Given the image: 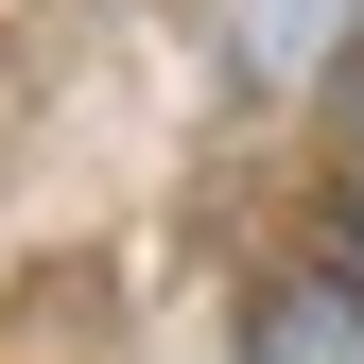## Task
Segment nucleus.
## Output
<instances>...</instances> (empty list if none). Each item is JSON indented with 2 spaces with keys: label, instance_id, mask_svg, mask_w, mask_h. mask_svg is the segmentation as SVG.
<instances>
[{
  "label": "nucleus",
  "instance_id": "nucleus-1",
  "mask_svg": "<svg viewBox=\"0 0 364 364\" xmlns=\"http://www.w3.org/2000/svg\"><path fill=\"white\" fill-rule=\"evenodd\" d=\"M243 347H260V364H364V295H347V278H278Z\"/></svg>",
  "mask_w": 364,
  "mask_h": 364
},
{
  "label": "nucleus",
  "instance_id": "nucleus-2",
  "mask_svg": "<svg viewBox=\"0 0 364 364\" xmlns=\"http://www.w3.org/2000/svg\"><path fill=\"white\" fill-rule=\"evenodd\" d=\"M347 225H364V173H347Z\"/></svg>",
  "mask_w": 364,
  "mask_h": 364
}]
</instances>
